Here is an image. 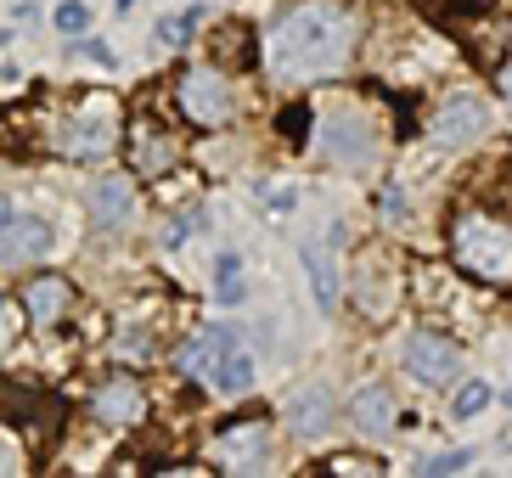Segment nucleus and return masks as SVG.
I'll return each mask as SVG.
<instances>
[{"mask_svg": "<svg viewBox=\"0 0 512 478\" xmlns=\"http://www.w3.org/2000/svg\"><path fill=\"white\" fill-rule=\"evenodd\" d=\"M349 12L338 6V0H304V6H293V12L276 23L271 45H265V57H271L276 74H327V68H338L349 51Z\"/></svg>", "mask_w": 512, "mask_h": 478, "instance_id": "f257e3e1", "label": "nucleus"}, {"mask_svg": "<svg viewBox=\"0 0 512 478\" xmlns=\"http://www.w3.org/2000/svg\"><path fill=\"white\" fill-rule=\"evenodd\" d=\"M456 265L473 270L479 282H512V225L496 214H462L451 231Z\"/></svg>", "mask_w": 512, "mask_h": 478, "instance_id": "f03ea898", "label": "nucleus"}, {"mask_svg": "<svg viewBox=\"0 0 512 478\" xmlns=\"http://www.w3.org/2000/svg\"><path fill=\"white\" fill-rule=\"evenodd\" d=\"M181 113L192 124H226L231 113H237V102H231V85L226 74H214V68H192V74L181 79Z\"/></svg>", "mask_w": 512, "mask_h": 478, "instance_id": "7ed1b4c3", "label": "nucleus"}, {"mask_svg": "<svg viewBox=\"0 0 512 478\" xmlns=\"http://www.w3.org/2000/svg\"><path fill=\"white\" fill-rule=\"evenodd\" d=\"M400 360H406V372L417 377V383H428V389H445V383H456V372H462L456 344H445L439 332H417Z\"/></svg>", "mask_w": 512, "mask_h": 478, "instance_id": "20e7f679", "label": "nucleus"}, {"mask_svg": "<svg viewBox=\"0 0 512 478\" xmlns=\"http://www.w3.org/2000/svg\"><path fill=\"white\" fill-rule=\"evenodd\" d=\"M40 254H51V225L40 214H17L0 203V265H23Z\"/></svg>", "mask_w": 512, "mask_h": 478, "instance_id": "39448f33", "label": "nucleus"}, {"mask_svg": "<svg viewBox=\"0 0 512 478\" xmlns=\"http://www.w3.org/2000/svg\"><path fill=\"white\" fill-rule=\"evenodd\" d=\"M484 124H490L484 96H451V102L434 113V141H439V147H467Z\"/></svg>", "mask_w": 512, "mask_h": 478, "instance_id": "423d86ee", "label": "nucleus"}, {"mask_svg": "<svg viewBox=\"0 0 512 478\" xmlns=\"http://www.w3.org/2000/svg\"><path fill=\"white\" fill-rule=\"evenodd\" d=\"M220 462L237 467V473H254V467L271 462V428L265 422H237L220 434Z\"/></svg>", "mask_w": 512, "mask_h": 478, "instance_id": "0eeeda50", "label": "nucleus"}, {"mask_svg": "<svg viewBox=\"0 0 512 478\" xmlns=\"http://www.w3.org/2000/svg\"><path fill=\"white\" fill-rule=\"evenodd\" d=\"M136 214V186H130V175H102L91 186V220L102 225V231H113V225H124Z\"/></svg>", "mask_w": 512, "mask_h": 478, "instance_id": "6e6552de", "label": "nucleus"}, {"mask_svg": "<svg viewBox=\"0 0 512 478\" xmlns=\"http://www.w3.org/2000/svg\"><path fill=\"white\" fill-rule=\"evenodd\" d=\"M349 417H355V428L361 434H394V422H400V405H394V394L383 389V383H366V389H355V400H349Z\"/></svg>", "mask_w": 512, "mask_h": 478, "instance_id": "1a4fd4ad", "label": "nucleus"}, {"mask_svg": "<svg viewBox=\"0 0 512 478\" xmlns=\"http://www.w3.org/2000/svg\"><path fill=\"white\" fill-rule=\"evenodd\" d=\"M62 147L74 152V158H102V152L113 147V119H107V107H91V113L68 119V130H62Z\"/></svg>", "mask_w": 512, "mask_h": 478, "instance_id": "9d476101", "label": "nucleus"}, {"mask_svg": "<svg viewBox=\"0 0 512 478\" xmlns=\"http://www.w3.org/2000/svg\"><path fill=\"white\" fill-rule=\"evenodd\" d=\"M96 417L113 422V428H130V422L147 417V394H141V383H107L102 394H96Z\"/></svg>", "mask_w": 512, "mask_h": 478, "instance_id": "9b49d317", "label": "nucleus"}, {"mask_svg": "<svg viewBox=\"0 0 512 478\" xmlns=\"http://www.w3.org/2000/svg\"><path fill=\"white\" fill-rule=\"evenodd\" d=\"M203 377H209V389H214V394H226V400H237V394H248V389H254V360H248V349H242V344H231L226 355L214 360V366H209Z\"/></svg>", "mask_w": 512, "mask_h": 478, "instance_id": "f8f14e48", "label": "nucleus"}, {"mask_svg": "<svg viewBox=\"0 0 512 478\" xmlns=\"http://www.w3.org/2000/svg\"><path fill=\"white\" fill-rule=\"evenodd\" d=\"M304 276H310L316 310H321V315L338 310V265H332V248H321V242H304Z\"/></svg>", "mask_w": 512, "mask_h": 478, "instance_id": "ddd939ff", "label": "nucleus"}, {"mask_svg": "<svg viewBox=\"0 0 512 478\" xmlns=\"http://www.w3.org/2000/svg\"><path fill=\"white\" fill-rule=\"evenodd\" d=\"M287 422H293V434L299 439H321L332 422V394L327 389H299L293 405H287Z\"/></svg>", "mask_w": 512, "mask_h": 478, "instance_id": "4468645a", "label": "nucleus"}, {"mask_svg": "<svg viewBox=\"0 0 512 478\" xmlns=\"http://www.w3.org/2000/svg\"><path fill=\"white\" fill-rule=\"evenodd\" d=\"M231 344H242V338H237L231 327H220V332H197L192 344L181 349V372H209V366H214L220 355H226Z\"/></svg>", "mask_w": 512, "mask_h": 478, "instance_id": "2eb2a0df", "label": "nucleus"}, {"mask_svg": "<svg viewBox=\"0 0 512 478\" xmlns=\"http://www.w3.org/2000/svg\"><path fill=\"white\" fill-rule=\"evenodd\" d=\"M23 299H29V315H34V321H57V315L68 310V282H62V276H40V282H34Z\"/></svg>", "mask_w": 512, "mask_h": 478, "instance_id": "dca6fc26", "label": "nucleus"}, {"mask_svg": "<svg viewBox=\"0 0 512 478\" xmlns=\"http://www.w3.org/2000/svg\"><path fill=\"white\" fill-rule=\"evenodd\" d=\"M484 405H490V383H484V377H467V383H462V389H456V400H451V411H456V417H479V411H484Z\"/></svg>", "mask_w": 512, "mask_h": 478, "instance_id": "f3484780", "label": "nucleus"}, {"mask_svg": "<svg viewBox=\"0 0 512 478\" xmlns=\"http://www.w3.org/2000/svg\"><path fill=\"white\" fill-rule=\"evenodd\" d=\"M220 304H248V287H242V259L220 254Z\"/></svg>", "mask_w": 512, "mask_h": 478, "instance_id": "a211bd4d", "label": "nucleus"}, {"mask_svg": "<svg viewBox=\"0 0 512 478\" xmlns=\"http://www.w3.org/2000/svg\"><path fill=\"white\" fill-rule=\"evenodd\" d=\"M197 17H203V6H186L181 17H164V23H158V45H186V34H192Z\"/></svg>", "mask_w": 512, "mask_h": 478, "instance_id": "6ab92c4d", "label": "nucleus"}, {"mask_svg": "<svg viewBox=\"0 0 512 478\" xmlns=\"http://www.w3.org/2000/svg\"><path fill=\"white\" fill-rule=\"evenodd\" d=\"M51 23H57L62 34H85V29H91V6H85V0H62Z\"/></svg>", "mask_w": 512, "mask_h": 478, "instance_id": "aec40b11", "label": "nucleus"}, {"mask_svg": "<svg viewBox=\"0 0 512 478\" xmlns=\"http://www.w3.org/2000/svg\"><path fill=\"white\" fill-rule=\"evenodd\" d=\"M462 467H473V450H445V456H428V462H422V473L445 478V473H462Z\"/></svg>", "mask_w": 512, "mask_h": 478, "instance_id": "412c9836", "label": "nucleus"}, {"mask_svg": "<svg viewBox=\"0 0 512 478\" xmlns=\"http://www.w3.org/2000/svg\"><path fill=\"white\" fill-rule=\"evenodd\" d=\"M406 203H411L406 186H383V220H389V225H406V220H411Z\"/></svg>", "mask_w": 512, "mask_h": 478, "instance_id": "4be33fe9", "label": "nucleus"}, {"mask_svg": "<svg viewBox=\"0 0 512 478\" xmlns=\"http://www.w3.org/2000/svg\"><path fill=\"white\" fill-rule=\"evenodd\" d=\"M265 197H271V214H293V209H299V186H293V180H287V186H271Z\"/></svg>", "mask_w": 512, "mask_h": 478, "instance_id": "5701e85b", "label": "nucleus"}, {"mask_svg": "<svg viewBox=\"0 0 512 478\" xmlns=\"http://www.w3.org/2000/svg\"><path fill=\"white\" fill-rule=\"evenodd\" d=\"M332 467L338 473H377V462H366V456H332Z\"/></svg>", "mask_w": 512, "mask_h": 478, "instance_id": "b1692460", "label": "nucleus"}, {"mask_svg": "<svg viewBox=\"0 0 512 478\" xmlns=\"http://www.w3.org/2000/svg\"><path fill=\"white\" fill-rule=\"evenodd\" d=\"M164 158H169V147H164V141H152V147H147V169H169Z\"/></svg>", "mask_w": 512, "mask_h": 478, "instance_id": "393cba45", "label": "nucleus"}, {"mask_svg": "<svg viewBox=\"0 0 512 478\" xmlns=\"http://www.w3.org/2000/svg\"><path fill=\"white\" fill-rule=\"evenodd\" d=\"M85 57H91V62H113V51H107L102 40H85Z\"/></svg>", "mask_w": 512, "mask_h": 478, "instance_id": "a878e982", "label": "nucleus"}, {"mask_svg": "<svg viewBox=\"0 0 512 478\" xmlns=\"http://www.w3.org/2000/svg\"><path fill=\"white\" fill-rule=\"evenodd\" d=\"M0 467H6V445H0Z\"/></svg>", "mask_w": 512, "mask_h": 478, "instance_id": "bb28decb", "label": "nucleus"}, {"mask_svg": "<svg viewBox=\"0 0 512 478\" xmlns=\"http://www.w3.org/2000/svg\"><path fill=\"white\" fill-rule=\"evenodd\" d=\"M507 405H512V394H507Z\"/></svg>", "mask_w": 512, "mask_h": 478, "instance_id": "cd10ccee", "label": "nucleus"}]
</instances>
